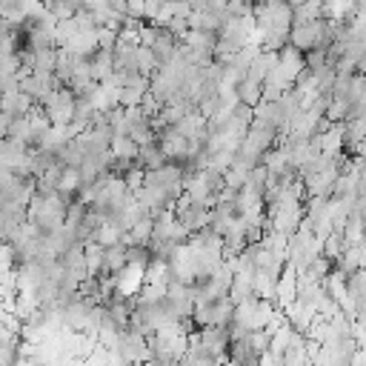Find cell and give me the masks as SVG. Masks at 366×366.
<instances>
[{
    "mask_svg": "<svg viewBox=\"0 0 366 366\" xmlns=\"http://www.w3.org/2000/svg\"><path fill=\"white\" fill-rule=\"evenodd\" d=\"M327 26H329V18H317V20H312V23L292 26L289 43H292V46H298L301 52H309V49H315V46L320 43V37H324Z\"/></svg>",
    "mask_w": 366,
    "mask_h": 366,
    "instance_id": "cell-1",
    "label": "cell"
},
{
    "mask_svg": "<svg viewBox=\"0 0 366 366\" xmlns=\"http://www.w3.org/2000/svg\"><path fill=\"white\" fill-rule=\"evenodd\" d=\"M163 163H169V155L163 152L160 141H152V144H144V146H141V155H137V166H144L146 172H152V169H160Z\"/></svg>",
    "mask_w": 366,
    "mask_h": 366,
    "instance_id": "cell-2",
    "label": "cell"
},
{
    "mask_svg": "<svg viewBox=\"0 0 366 366\" xmlns=\"http://www.w3.org/2000/svg\"><path fill=\"white\" fill-rule=\"evenodd\" d=\"M195 52H203V55H215V46L220 43V34L217 32H206V29H189V34L183 37Z\"/></svg>",
    "mask_w": 366,
    "mask_h": 366,
    "instance_id": "cell-3",
    "label": "cell"
},
{
    "mask_svg": "<svg viewBox=\"0 0 366 366\" xmlns=\"http://www.w3.org/2000/svg\"><path fill=\"white\" fill-rule=\"evenodd\" d=\"M126 244H115V246H106V255H103V272L101 274H118L126 263H129V255H126Z\"/></svg>",
    "mask_w": 366,
    "mask_h": 366,
    "instance_id": "cell-4",
    "label": "cell"
},
{
    "mask_svg": "<svg viewBox=\"0 0 366 366\" xmlns=\"http://www.w3.org/2000/svg\"><path fill=\"white\" fill-rule=\"evenodd\" d=\"M92 66H95V80L103 83L115 75V52L112 49H98L95 58H92Z\"/></svg>",
    "mask_w": 366,
    "mask_h": 366,
    "instance_id": "cell-5",
    "label": "cell"
},
{
    "mask_svg": "<svg viewBox=\"0 0 366 366\" xmlns=\"http://www.w3.org/2000/svg\"><path fill=\"white\" fill-rule=\"evenodd\" d=\"M112 155L115 158H126V160H137V155H141V144H137L134 137H129V134H115Z\"/></svg>",
    "mask_w": 366,
    "mask_h": 366,
    "instance_id": "cell-6",
    "label": "cell"
},
{
    "mask_svg": "<svg viewBox=\"0 0 366 366\" xmlns=\"http://www.w3.org/2000/svg\"><path fill=\"white\" fill-rule=\"evenodd\" d=\"M317 18H324V6L315 4V0H306V4L295 6L292 12V26H303V23H312Z\"/></svg>",
    "mask_w": 366,
    "mask_h": 366,
    "instance_id": "cell-7",
    "label": "cell"
},
{
    "mask_svg": "<svg viewBox=\"0 0 366 366\" xmlns=\"http://www.w3.org/2000/svg\"><path fill=\"white\" fill-rule=\"evenodd\" d=\"M238 95H241V103H246V106H258V103L263 101V83L244 77V80L238 83Z\"/></svg>",
    "mask_w": 366,
    "mask_h": 366,
    "instance_id": "cell-8",
    "label": "cell"
},
{
    "mask_svg": "<svg viewBox=\"0 0 366 366\" xmlns=\"http://www.w3.org/2000/svg\"><path fill=\"white\" fill-rule=\"evenodd\" d=\"M95 241H98V244H103V246H115V244H120V241H123V229H120V226L109 217V220H103V223H101V229H98Z\"/></svg>",
    "mask_w": 366,
    "mask_h": 366,
    "instance_id": "cell-9",
    "label": "cell"
},
{
    "mask_svg": "<svg viewBox=\"0 0 366 366\" xmlns=\"http://www.w3.org/2000/svg\"><path fill=\"white\" fill-rule=\"evenodd\" d=\"M46 9H49L58 20H69L77 15V6L72 4V0H46Z\"/></svg>",
    "mask_w": 366,
    "mask_h": 366,
    "instance_id": "cell-10",
    "label": "cell"
},
{
    "mask_svg": "<svg viewBox=\"0 0 366 366\" xmlns=\"http://www.w3.org/2000/svg\"><path fill=\"white\" fill-rule=\"evenodd\" d=\"M80 32V23H77V18H69V20H61L58 23V32H55V40H58V46H69L72 43V37Z\"/></svg>",
    "mask_w": 366,
    "mask_h": 366,
    "instance_id": "cell-11",
    "label": "cell"
},
{
    "mask_svg": "<svg viewBox=\"0 0 366 366\" xmlns=\"http://www.w3.org/2000/svg\"><path fill=\"white\" fill-rule=\"evenodd\" d=\"M149 86H123V95H120V106H141L144 98H146Z\"/></svg>",
    "mask_w": 366,
    "mask_h": 366,
    "instance_id": "cell-12",
    "label": "cell"
},
{
    "mask_svg": "<svg viewBox=\"0 0 366 366\" xmlns=\"http://www.w3.org/2000/svg\"><path fill=\"white\" fill-rule=\"evenodd\" d=\"M163 4H166V0H144V6H146V20H158L160 12H163Z\"/></svg>",
    "mask_w": 366,
    "mask_h": 366,
    "instance_id": "cell-13",
    "label": "cell"
},
{
    "mask_svg": "<svg viewBox=\"0 0 366 366\" xmlns=\"http://www.w3.org/2000/svg\"><path fill=\"white\" fill-rule=\"evenodd\" d=\"M358 72H360V75H366V55L360 58V63H358Z\"/></svg>",
    "mask_w": 366,
    "mask_h": 366,
    "instance_id": "cell-14",
    "label": "cell"
},
{
    "mask_svg": "<svg viewBox=\"0 0 366 366\" xmlns=\"http://www.w3.org/2000/svg\"><path fill=\"white\" fill-rule=\"evenodd\" d=\"M286 4H289V6L295 9V6H301V4H306V0H286Z\"/></svg>",
    "mask_w": 366,
    "mask_h": 366,
    "instance_id": "cell-15",
    "label": "cell"
},
{
    "mask_svg": "<svg viewBox=\"0 0 366 366\" xmlns=\"http://www.w3.org/2000/svg\"><path fill=\"white\" fill-rule=\"evenodd\" d=\"M258 4H281V0H258Z\"/></svg>",
    "mask_w": 366,
    "mask_h": 366,
    "instance_id": "cell-16",
    "label": "cell"
}]
</instances>
